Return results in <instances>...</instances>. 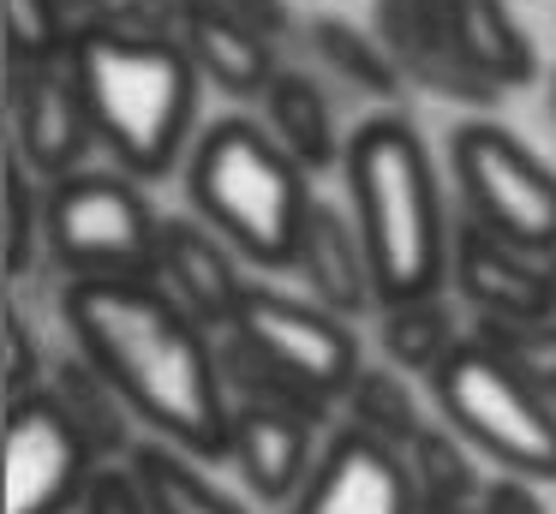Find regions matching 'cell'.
Segmentation results:
<instances>
[{
    "label": "cell",
    "mask_w": 556,
    "mask_h": 514,
    "mask_svg": "<svg viewBox=\"0 0 556 514\" xmlns=\"http://www.w3.org/2000/svg\"><path fill=\"white\" fill-rule=\"evenodd\" d=\"M37 246H49V198H37L30 167L13 155V162H7V275H13V281L30 275Z\"/></svg>",
    "instance_id": "obj_25"
},
{
    "label": "cell",
    "mask_w": 556,
    "mask_h": 514,
    "mask_svg": "<svg viewBox=\"0 0 556 514\" xmlns=\"http://www.w3.org/2000/svg\"><path fill=\"white\" fill-rule=\"evenodd\" d=\"M359 341L348 317L317 299H293L276 287H252L240 305V323L222 341V377L240 401H269L324 425L329 406L348 401L359 383Z\"/></svg>",
    "instance_id": "obj_5"
},
{
    "label": "cell",
    "mask_w": 556,
    "mask_h": 514,
    "mask_svg": "<svg viewBox=\"0 0 556 514\" xmlns=\"http://www.w3.org/2000/svg\"><path fill=\"white\" fill-rule=\"evenodd\" d=\"M503 353L556 401V323H532V329H520V347H503Z\"/></svg>",
    "instance_id": "obj_29"
},
{
    "label": "cell",
    "mask_w": 556,
    "mask_h": 514,
    "mask_svg": "<svg viewBox=\"0 0 556 514\" xmlns=\"http://www.w3.org/2000/svg\"><path fill=\"white\" fill-rule=\"evenodd\" d=\"M222 12H233V18L245 24V30H257V36H269L276 42L281 30H288V12H281V0H216Z\"/></svg>",
    "instance_id": "obj_31"
},
{
    "label": "cell",
    "mask_w": 556,
    "mask_h": 514,
    "mask_svg": "<svg viewBox=\"0 0 556 514\" xmlns=\"http://www.w3.org/2000/svg\"><path fill=\"white\" fill-rule=\"evenodd\" d=\"M78 514H150V502H144V490H138V478L126 473V466H102Z\"/></svg>",
    "instance_id": "obj_30"
},
{
    "label": "cell",
    "mask_w": 556,
    "mask_h": 514,
    "mask_svg": "<svg viewBox=\"0 0 556 514\" xmlns=\"http://www.w3.org/2000/svg\"><path fill=\"white\" fill-rule=\"evenodd\" d=\"M455 179L479 227L520 251L556 258V174L515 138V131L472 120L455 131Z\"/></svg>",
    "instance_id": "obj_8"
},
{
    "label": "cell",
    "mask_w": 556,
    "mask_h": 514,
    "mask_svg": "<svg viewBox=\"0 0 556 514\" xmlns=\"http://www.w3.org/2000/svg\"><path fill=\"white\" fill-rule=\"evenodd\" d=\"M293 269L305 275L317 305L341 311V317H359V311L377 305V275H371V251L359 239V222L329 210V203H317L312 222H305Z\"/></svg>",
    "instance_id": "obj_16"
},
{
    "label": "cell",
    "mask_w": 556,
    "mask_h": 514,
    "mask_svg": "<svg viewBox=\"0 0 556 514\" xmlns=\"http://www.w3.org/2000/svg\"><path fill=\"white\" fill-rule=\"evenodd\" d=\"M312 42H317V54H324V66L336 72V78H348L353 90H365V96H395L401 90V66L383 48V36H365L341 18H317Z\"/></svg>",
    "instance_id": "obj_24"
},
{
    "label": "cell",
    "mask_w": 556,
    "mask_h": 514,
    "mask_svg": "<svg viewBox=\"0 0 556 514\" xmlns=\"http://www.w3.org/2000/svg\"><path fill=\"white\" fill-rule=\"evenodd\" d=\"M551 120H556V72H551Z\"/></svg>",
    "instance_id": "obj_33"
},
{
    "label": "cell",
    "mask_w": 556,
    "mask_h": 514,
    "mask_svg": "<svg viewBox=\"0 0 556 514\" xmlns=\"http://www.w3.org/2000/svg\"><path fill=\"white\" fill-rule=\"evenodd\" d=\"M61 7H90V0H61Z\"/></svg>",
    "instance_id": "obj_34"
},
{
    "label": "cell",
    "mask_w": 556,
    "mask_h": 514,
    "mask_svg": "<svg viewBox=\"0 0 556 514\" xmlns=\"http://www.w3.org/2000/svg\"><path fill=\"white\" fill-rule=\"evenodd\" d=\"M66 66L97 138L132 179H162L186 155L204 72L180 36H114L90 24L78 30Z\"/></svg>",
    "instance_id": "obj_3"
},
{
    "label": "cell",
    "mask_w": 556,
    "mask_h": 514,
    "mask_svg": "<svg viewBox=\"0 0 556 514\" xmlns=\"http://www.w3.org/2000/svg\"><path fill=\"white\" fill-rule=\"evenodd\" d=\"M49 383V365L37 359V341H30L25 311H7V401H25Z\"/></svg>",
    "instance_id": "obj_28"
},
{
    "label": "cell",
    "mask_w": 556,
    "mask_h": 514,
    "mask_svg": "<svg viewBox=\"0 0 556 514\" xmlns=\"http://www.w3.org/2000/svg\"><path fill=\"white\" fill-rule=\"evenodd\" d=\"M341 174H348L359 239H365V251H371L377 305L443 293L448 269H455V251H448L437 167H431V155H425L419 131L401 114L365 120L348 138Z\"/></svg>",
    "instance_id": "obj_2"
},
{
    "label": "cell",
    "mask_w": 556,
    "mask_h": 514,
    "mask_svg": "<svg viewBox=\"0 0 556 514\" xmlns=\"http://www.w3.org/2000/svg\"><path fill=\"white\" fill-rule=\"evenodd\" d=\"M288 514H425V502L407 454L341 425L324 442V461Z\"/></svg>",
    "instance_id": "obj_10"
},
{
    "label": "cell",
    "mask_w": 556,
    "mask_h": 514,
    "mask_svg": "<svg viewBox=\"0 0 556 514\" xmlns=\"http://www.w3.org/2000/svg\"><path fill=\"white\" fill-rule=\"evenodd\" d=\"M90 24L114 36H174L180 0H90Z\"/></svg>",
    "instance_id": "obj_27"
},
{
    "label": "cell",
    "mask_w": 556,
    "mask_h": 514,
    "mask_svg": "<svg viewBox=\"0 0 556 514\" xmlns=\"http://www.w3.org/2000/svg\"><path fill=\"white\" fill-rule=\"evenodd\" d=\"M377 36L395 54L401 78H419L431 90L455 96V102H491V84L460 60L455 36L443 24V7L437 0H377Z\"/></svg>",
    "instance_id": "obj_15"
},
{
    "label": "cell",
    "mask_w": 556,
    "mask_h": 514,
    "mask_svg": "<svg viewBox=\"0 0 556 514\" xmlns=\"http://www.w3.org/2000/svg\"><path fill=\"white\" fill-rule=\"evenodd\" d=\"M49 251L73 281H156L162 215L132 186V174H78L54 179L49 191Z\"/></svg>",
    "instance_id": "obj_7"
},
{
    "label": "cell",
    "mask_w": 556,
    "mask_h": 514,
    "mask_svg": "<svg viewBox=\"0 0 556 514\" xmlns=\"http://www.w3.org/2000/svg\"><path fill=\"white\" fill-rule=\"evenodd\" d=\"M443 7V24L455 36L460 60L479 72L491 90H508V84H527L532 78V42L527 30L515 24L508 0H437Z\"/></svg>",
    "instance_id": "obj_18"
},
{
    "label": "cell",
    "mask_w": 556,
    "mask_h": 514,
    "mask_svg": "<svg viewBox=\"0 0 556 514\" xmlns=\"http://www.w3.org/2000/svg\"><path fill=\"white\" fill-rule=\"evenodd\" d=\"M126 473L138 478L150 514H252V509H240V497H228V490L198 466V454L174 449V442H162V437H150V442L138 437V449L126 454Z\"/></svg>",
    "instance_id": "obj_20"
},
{
    "label": "cell",
    "mask_w": 556,
    "mask_h": 514,
    "mask_svg": "<svg viewBox=\"0 0 556 514\" xmlns=\"http://www.w3.org/2000/svg\"><path fill=\"white\" fill-rule=\"evenodd\" d=\"M228 461L240 466L245 490L257 502L288 514L305 497L317 461H324V449H317V418L293 413V406H269V401H233Z\"/></svg>",
    "instance_id": "obj_12"
},
{
    "label": "cell",
    "mask_w": 556,
    "mask_h": 514,
    "mask_svg": "<svg viewBox=\"0 0 556 514\" xmlns=\"http://www.w3.org/2000/svg\"><path fill=\"white\" fill-rule=\"evenodd\" d=\"M532 258L539 251H520L508 239H496L491 227L472 222L455 246V281L467 287V299L484 317L532 329V323H551V311H556V281Z\"/></svg>",
    "instance_id": "obj_14"
},
{
    "label": "cell",
    "mask_w": 556,
    "mask_h": 514,
    "mask_svg": "<svg viewBox=\"0 0 556 514\" xmlns=\"http://www.w3.org/2000/svg\"><path fill=\"white\" fill-rule=\"evenodd\" d=\"M455 347H460V335H455V323H448L443 293L383 305V353H389V365L419 371V377H437Z\"/></svg>",
    "instance_id": "obj_23"
},
{
    "label": "cell",
    "mask_w": 556,
    "mask_h": 514,
    "mask_svg": "<svg viewBox=\"0 0 556 514\" xmlns=\"http://www.w3.org/2000/svg\"><path fill=\"white\" fill-rule=\"evenodd\" d=\"M198 222H210L245 263L257 269H293L305 222L317 198L305 186V167L288 155V143L257 120H216L192 143L186 162Z\"/></svg>",
    "instance_id": "obj_4"
},
{
    "label": "cell",
    "mask_w": 556,
    "mask_h": 514,
    "mask_svg": "<svg viewBox=\"0 0 556 514\" xmlns=\"http://www.w3.org/2000/svg\"><path fill=\"white\" fill-rule=\"evenodd\" d=\"M264 114H269V131L288 143V155L305 174H324V167L348 162V143L336 138V108H329L324 84H312L305 72H276L269 78Z\"/></svg>",
    "instance_id": "obj_19"
},
{
    "label": "cell",
    "mask_w": 556,
    "mask_h": 514,
    "mask_svg": "<svg viewBox=\"0 0 556 514\" xmlns=\"http://www.w3.org/2000/svg\"><path fill=\"white\" fill-rule=\"evenodd\" d=\"M479 514H544L532 497L527 478H503V485H484V509Z\"/></svg>",
    "instance_id": "obj_32"
},
{
    "label": "cell",
    "mask_w": 556,
    "mask_h": 514,
    "mask_svg": "<svg viewBox=\"0 0 556 514\" xmlns=\"http://www.w3.org/2000/svg\"><path fill=\"white\" fill-rule=\"evenodd\" d=\"M180 42L192 48L198 72L210 84H222L228 96H264L269 78L281 72L269 60V36L245 30L216 0H180Z\"/></svg>",
    "instance_id": "obj_17"
},
{
    "label": "cell",
    "mask_w": 556,
    "mask_h": 514,
    "mask_svg": "<svg viewBox=\"0 0 556 514\" xmlns=\"http://www.w3.org/2000/svg\"><path fill=\"white\" fill-rule=\"evenodd\" d=\"M437 413L467 449L527 485H556V401L496 341H460L431 377Z\"/></svg>",
    "instance_id": "obj_6"
},
{
    "label": "cell",
    "mask_w": 556,
    "mask_h": 514,
    "mask_svg": "<svg viewBox=\"0 0 556 514\" xmlns=\"http://www.w3.org/2000/svg\"><path fill=\"white\" fill-rule=\"evenodd\" d=\"M341 406H348V425L353 430H365V437L389 442V449H401V454L431 430L419 418V401H413L407 371H401V365H365Z\"/></svg>",
    "instance_id": "obj_22"
},
{
    "label": "cell",
    "mask_w": 556,
    "mask_h": 514,
    "mask_svg": "<svg viewBox=\"0 0 556 514\" xmlns=\"http://www.w3.org/2000/svg\"><path fill=\"white\" fill-rule=\"evenodd\" d=\"M97 473V449L49 389L7 401V514L85 509Z\"/></svg>",
    "instance_id": "obj_9"
},
{
    "label": "cell",
    "mask_w": 556,
    "mask_h": 514,
    "mask_svg": "<svg viewBox=\"0 0 556 514\" xmlns=\"http://www.w3.org/2000/svg\"><path fill=\"white\" fill-rule=\"evenodd\" d=\"M13 155L49 186L85 167L97 126H90V108L73 84V66H13Z\"/></svg>",
    "instance_id": "obj_11"
},
{
    "label": "cell",
    "mask_w": 556,
    "mask_h": 514,
    "mask_svg": "<svg viewBox=\"0 0 556 514\" xmlns=\"http://www.w3.org/2000/svg\"><path fill=\"white\" fill-rule=\"evenodd\" d=\"M7 42L13 66H54L61 54H73L78 36H66L61 0H7Z\"/></svg>",
    "instance_id": "obj_26"
},
{
    "label": "cell",
    "mask_w": 556,
    "mask_h": 514,
    "mask_svg": "<svg viewBox=\"0 0 556 514\" xmlns=\"http://www.w3.org/2000/svg\"><path fill=\"white\" fill-rule=\"evenodd\" d=\"M78 359L102 371L150 437L228 461L233 394L222 377V347L162 281H73L61 299Z\"/></svg>",
    "instance_id": "obj_1"
},
{
    "label": "cell",
    "mask_w": 556,
    "mask_h": 514,
    "mask_svg": "<svg viewBox=\"0 0 556 514\" xmlns=\"http://www.w3.org/2000/svg\"><path fill=\"white\" fill-rule=\"evenodd\" d=\"M42 389H49L54 401L73 413V425L85 430V442L97 449V461H126V454L138 449V437H132L138 413L121 401V389H114V383L102 377L90 359L49 365V383H42Z\"/></svg>",
    "instance_id": "obj_21"
},
{
    "label": "cell",
    "mask_w": 556,
    "mask_h": 514,
    "mask_svg": "<svg viewBox=\"0 0 556 514\" xmlns=\"http://www.w3.org/2000/svg\"><path fill=\"white\" fill-rule=\"evenodd\" d=\"M156 281L168 287L204 329H222V335L240 323V305H245V293H252V281H245L240 263H233V246L210 222H192V215L162 222Z\"/></svg>",
    "instance_id": "obj_13"
}]
</instances>
